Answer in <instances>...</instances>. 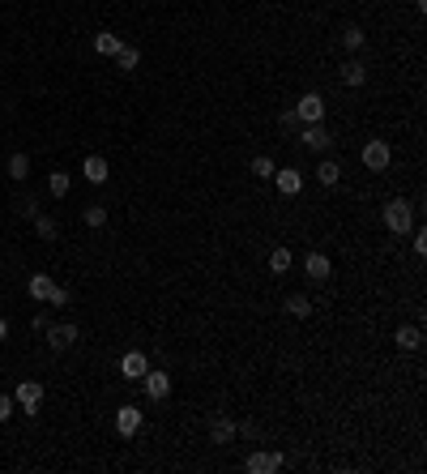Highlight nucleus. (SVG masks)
Masks as SVG:
<instances>
[{"mask_svg":"<svg viewBox=\"0 0 427 474\" xmlns=\"http://www.w3.org/2000/svg\"><path fill=\"white\" fill-rule=\"evenodd\" d=\"M304 273L312 282H329V273H334V261L325 257V253H308L304 257Z\"/></svg>","mask_w":427,"mask_h":474,"instance_id":"10","label":"nucleus"},{"mask_svg":"<svg viewBox=\"0 0 427 474\" xmlns=\"http://www.w3.org/2000/svg\"><path fill=\"white\" fill-rule=\"evenodd\" d=\"M82 222H86V227H94V231L107 227V210H103V206H86V210H82Z\"/></svg>","mask_w":427,"mask_h":474,"instance_id":"25","label":"nucleus"},{"mask_svg":"<svg viewBox=\"0 0 427 474\" xmlns=\"http://www.w3.org/2000/svg\"><path fill=\"white\" fill-rule=\"evenodd\" d=\"M47 342H52V351H69L73 342H78V325H47Z\"/></svg>","mask_w":427,"mask_h":474,"instance_id":"13","label":"nucleus"},{"mask_svg":"<svg viewBox=\"0 0 427 474\" xmlns=\"http://www.w3.org/2000/svg\"><path fill=\"white\" fill-rule=\"evenodd\" d=\"M52 278L47 273H30V282H26V291H30V299H39V304H47V295H52Z\"/></svg>","mask_w":427,"mask_h":474,"instance_id":"20","label":"nucleus"},{"mask_svg":"<svg viewBox=\"0 0 427 474\" xmlns=\"http://www.w3.org/2000/svg\"><path fill=\"white\" fill-rule=\"evenodd\" d=\"M282 462H287V457L278 453V448H257V453H248L244 470H248V474H278Z\"/></svg>","mask_w":427,"mask_h":474,"instance_id":"3","label":"nucleus"},{"mask_svg":"<svg viewBox=\"0 0 427 474\" xmlns=\"http://www.w3.org/2000/svg\"><path fill=\"white\" fill-rule=\"evenodd\" d=\"M120 47H124V39L111 35V30H98V35H94V52H98V56H116Z\"/></svg>","mask_w":427,"mask_h":474,"instance_id":"18","label":"nucleus"},{"mask_svg":"<svg viewBox=\"0 0 427 474\" xmlns=\"http://www.w3.org/2000/svg\"><path fill=\"white\" fill-rule=\"evenodd\" d=\"M338 78H342V86H350V90H363V86H367V64H363V60H346V64L338 69Z\"/></svg>","mask_w":427,"mask_h":474,"instance_id":"11","label":"nucleus"},{"mask_svg":"<svg viewBox=\"0 0 427 474\" xmlns=\"http://www.w3.org/2000/svg\"><path fill=\"white\" fill-rule=\"evenodd\" d=\"M145 372H149V359L141 351H124V359H120V376L124 381H141Z\"/></svg>","mask_w":427,"mask_h":474,"instance_id":"9","label":"nucleus"},{"mask_svg":"<svg viewBox=\"0 0 427 474\" xmlns=\"http://www.w3.org/2000/svg\"><path fill=\"white\" fill-rule=\"evenodd\" d=\"M295 116H299V124H320V120H325V98H320L316 90L299 94V103H295Z\"/></svg>","mask_w":427,"mask_h":474,"instance_id":"4","label":"nucleus"},{"mask_svg":"<svg viewBox=\"0 0 427 474\" xmlns=\"http://www.w3.org/2000/svg\"><path fill=\"white\" fill-rule=\"evenodd\" d=\"M410 248H415V257H423V253H427V231H423V227H415V231H410Z\"/></svg>","mask_w":427,"mask_h":474,"instance_id":"29","label":"nucleus"},{"mask_svg":"<svg viewBox=\"0 0 427 474\" xmlns=\"http://www.w3.org/2000/svg\"><path fill=\"white\" fill-rule=\"evenodd\" d=\"M47 188H52V197H69V188H73L69 171H52V180H47Z\"/></svg>","mask_w":427,"mask_h":474,"instance_id":"26","label":"nucleus"},{"mask_svg":"<svg viewBox=\"0 0 427 474\" xmlns=\"http://www.w3.org/2000/svg\"><path fill=\"white\" fill-rule=\"evenodd\" d=\"M141 385H145V397H149V402H167V397H171V372H154V367H149L145 372V376H141Z\"/></svg>","mask_w":427,"mask_h":474,"instance_id":"5","label":"nucleus"},{"mask_svg":"<svg viewBox=\"0 0 427 474\" xmlns=\"http://www.w3.org/2000/svg\"><path fill=\"white\" fill-rule=\"evenodd\" d=\"M0 338H9V316H0Z\"/></svg>","mask_w":427,"mask_h":474,"instance_id":"35","label":"nucleus"},{"mask_svg":"<svg viewBox=\"0 0 427 474\" xmlns=\"http://www.w3.org/2000/svg\"><path fill=\"white\" fill-rule=\"evenodd\" d=\"M393 342H397V351H419V346H423V329L419 325H401L393 334Z\"/></svg>","mask_w":427,"mask_h":474,"instance_id":"16","label":"nucleus"},{"mask_svg":"<svg viewBox=\"0 0 427 474\" xmlns=\"http://www.w3.org/2000/svg\"><path fill=\"white\" fill-rule=\"evenodd\" d=\"M141 423H145V414H141V406H133V402L116 410V432H120L124 440H133V436L141 432Z\"/></svg>","mask_w":427,"mask_h":474,"instance_id":"7","label":"nucleus"},{"mask_svg":"<svg viewBox=\"0 0 427 474\" xmlns=\"http://www.w3.org/2000/svg\"><path fill=\"white\" fill-rule=\"evenodd\" d=\"M47 325H52V320H47V312H39V316H35V334H47Z\"/></svg>","mask_w":427,"mask_h":474,"instance_id":"34","label":"nucleus"},{"mask_svg":"<svg viewBox=\"0 0 427 474\" xmlns=\"http://www.w3.org/2000/svg\"><path fill=\"white\" fill-rule=\"evenodd\" d=\"M385 227H389L393 235H401V239L415 231V206L406 201V197H393V201H385Z\"/></svg>","mask_w":427,"mask_h":474,"instance_id":"1","label":"nucleus"},{"mask_svg":"<svg viewBox=\"0 0 427 474\" xmlns=\"http://www.w3.org/2000/svg\"><path fill=\"white\" fill-rule=\"evenodd\" d=\"M304 145H308V149H320V154L334 145V133L325 129V120H320V124H304Z\"/></svg>","mask_w":427,"mask_h":474,"instance_id":"12","label":"nucleus"},{"mask_svg":"<svg viewBox=\"0 0 427 474\" xmlns=\"http://www.w3.org/2000/svg\"><path fill=\"white\" fill-rule=\"evenodd\" d=\"M30 176V158L26 154H13L9 158V180H26Z\"/></svg>","mask_w":427,"mask_h":474,"instance_id":"27","label":"nucleus"},{"mask_svg":"<svg viewBox=\"0 0 427 474\" xmlns=\"http://www.w3.org/2000/svg\"><path fill=\"white\" fill-rule=\"evenodd\" d=\"M35 231H39V239H56V218L35 214Z\"/></svg>","mask_w":427,"mask_h":474,"instance_id":"28","label":"nucleus"},{"mask_svg":"<svg viewBox=\"0 0 427 474\" xmlns=\"http://www.w3.org/2000/svg\"><path fill=\"white\" fill-rule=\"evenodd\" d=\"M47 304H52V308H64V304H69V291H64V286H52V295H47Z\"/></svg>","mask_w":427,"mask_h":474,"instance_id":"30","label":"nucleus"},{"mask_svg":"<svg viewBox=\"0 0 427 474\" xmlns=\"http://www.w3.org/2000/svg\"><path fill=\"white\" fill-rule=\"evenodd\" d=\"M9 414H13V397H9V393H0V423H5Z\"/></svg>","mask_w":427,"mask_h":474,"instance_id":"32","label":"nucleus"},{"mask_svg":"<svg viewBox=\"0 0 427 474\" xmlns=\"http://www.w3.org/2000/svg\"><path fill=\"white\" fill-rule=\"evenodd\" d=\"M13 402L26 410V414H39V406H43V385H39V381H21V385L13 389Z\"/></svg>","mask_w":427,"mask_h":474,"instance_id":"6","label":"nucleus"},{"mask_svg":"<svg viewBox=\"0 0 427 474\" xmlns=\"http://www.w3.org/2000/svg\"><path fill=\"white\" fill-rule=\"evenodd\" d=\"M359 158H363L367 171H389V163H393V145H389L385 137H372V141L359 149Z\"/></svg>","mask_w":427,"mask_h":474,"instance_id":"2","label":"nucleus"},{"mask_svg":"<svg viewBox=\"0 0 427 474\" xmlns=\"http://www.w3.org/2000/svg\"><path fill=\"white\" fill-rule=\"evenodd\" d=\"M295 124H299V116H295V107H287V111H282V129L291 133V129H295Z\"/></svg>","mask_w":427,"mask_h":474,"instance_id":"33","label":"nucleus"},{"mask_svg":"<svg viewBox=\"0 0 427 474\" xmlns=\"http://www.w3.org/2000/svg\"><path fill=\"white\" fill-rule=\"evenodd\" d=\"M291 265H295V253H291L287 244H278V248L269 253V273H287Z\"/></svg>","mask_w":427,"mask_h":474,"instance_id":"19","label":"nucleus"},{"mask_svg":"<svg viewBox=\"0 0 427 474\" xmlns=\"http://www.w3.org/2000/svg\"><path fill=\"white\" fill-rule=\"evenodd\" d=\"M235 436H248V440H261V428H257V423H244V428H235Z\"/></svg>","mask_w":427,"mask_h":474,"instance_id":"31","label":"nucleus"},{"mask_svg":"<svg viewBox=\"0 0 427 474\" xmlns=\"http://www.w3.org/2000/svg\"><path fill=\"white\" fill-rule=\"evenodd\" d=\"M342 47H346V52H363V47H367V30L363 26H346L342 30Z\"/></svg>","mask_w":427,"mask_h":474,"instance_id":"22","label":"nucleus"},{"mask_svg":"<svg viewBox=\"0 0 427 474\" xmlns=\"http://www.w3.org/2000/svg\"><path fill=\"white\" fill-rule=\"evenodd\" d=\"M273 184H278L282 197H299V192H304V171H299V167H278V171H273Z\"/></svg>","mask_w":427,"mask_h":474,"instance_id":"8","label":"nucleus"},{"mask_svg":"<svg viewBox=\"0 0 427 474\" xmlns=\"http://www.w3.org/2000/svg\"><path fill=\"white\" fill-rule=\"evenodd\" d=\"M111 60H116V69H120V73H133V69L141 64V52H137V47H129V43H124V47H120V52H116Z\"/></svg>","mask_w":427,"mask_h":474,"instance_id":"21","label":"nucleus"},{"mask_svg":"<svg viewBox=\"0 0 427 474\" xmlns=\"http://www.w3.org/2000/svg\"><path fill=\"white\" fill-rule=\"evenodd\" d=\"M287 312L299 316V320H308L312 316V299L308 295H287Z\"/></svg>","mask_w":427,"mask_h":474,"instance_id":"24","label":"nucleus"},{"mask_svg":"<svg viewBox=\"0 0 427 474\" xmlns=\"http://www.w3.org/2000/svg\"><path fill=\"white\" fill-rule=\"evenodd\" d=\"M235 440V423L227 419V414H214V423H210V444H231Z\"/></svg>","mask_w":427,"mask_h":474,"instance_id":"15","label":"nucleus"},{"mask_svg":"<svg viewBox=\"0 0 427 474\" xmlns=\"http://www.w3.org/2000/svg\"><path fill=\"white\" fill-rule=\"evenodd\" d=\"M248 171H253L257 180H273V171H278V163H273L269 154H257L253 163H248Z\"/></svg>","mask_w":427,"mask_h":474,"instance_id":"23","label":"nucleus"},{"mask_svg":"<svg viewBox=\"0 0 427 474\" xmlns=\"http://www.w3.org/2000/svg\"><path fill=\"white\" fill-rule=\"evenodd\" d=\"M82 176H86L90 184H107V176H111V167H107V158H103V154H90V158L82 163Z\"/></svg>","mask_w":427,"mask_h":474,"instance_id":"14","label":"nucleus"},{"mask_svg":"<svg viewBox=\"0 0 427 474\" xmlns=\"http://www.w3.org/2000/svg\"><path fill=\"white\" fill-rule=\"evenodd\" d=\"M316 180H320L325 188H334V184L342 180V163H338V158H320V167H316Z\"/></svg>","mask_w":427,"mask_h":474,"instance_id":"17","label":"nucleus"}]
</instances>
